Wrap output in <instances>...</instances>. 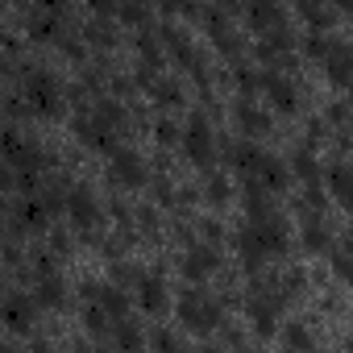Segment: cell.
Listing matches in <instances>:
<instances>
[{
  "label": "cell",
  "instance_id": "1",
  "mask_svg": "<svg viewBox=\"0 0 353 353\" xmlns=\"http://www.w3.org/2000/svg\"><path fill=\"white\" fill-rule=\"evenodd\" d=\"M117 121H121V108H117V104H100L92 117L79 121V137H83L88 145H96V150H112V129H117Z\"/></svg>",
  "mask_w": 353,
  "mask_h": 353
},
{
  "label": "cell",
  "instance_id": "2",
  "mask_svg": "<svg viewBox=\"0 0 353 353\" xmlns=\"http://www.w3.org/2000/svg\"><path fill=\"white\" fill-rule=\"evenodd\" d=\"M179 320L188 328H196V332H208V328L221 324V307H216V299H204V295L192 291V295L179 299Z\"/></svg>",
  "mask_w": 353,
  "mask_h": 353
},
{
  "label": "cell",
  "instance_id": "3",
  "mask_svg": "<svg viewBox=\"0 0 353 353\" xmlns=\"http://www.w3.org/2000/svg\"><path fill=\"white\" fill-rule=\"evenodd\" d=\"M183 150H188V158H192V162H200V166H208V162H212V129H208V121H204V117H192V121H188Z\"/></svg>",
  "mask_w": 353,
  "mask_h": 353
},
{
  "label": "cell",
  "instance_id": "4",
  "mask_svg": "<svg viewBox=\"0 0 353 353\" xmlns=\"http://www.w3.org/2000/svg\"><path fill=\"white\" fill-rule=\"evenodd\" d=\"M112 179H117L121 188L145 183V162H141L133 150H112Z\"/></svg>",
  "mask_w": 353,
  "mask_h": 353
},
{
  "label": "cell",
  "instance_id": "5",
  "mask_svg": "<svg viewBox=\"0 0 353 353\" xmlns=\"http://www.w3.org/2000/svg\"><path fill=\"white\" fill-rule=\"evenodd\" d=\"M324 71L336 83H353V46L349 42H332V50L324 59Z\"/></svg>",
  "mask_w": 353,
  "mask_h": 353
},
{
  "label": "cell",
  "instance_id": "6",
  "mask_svg": "<svg viewBox=\"0 0 353 353\" xmlns=\"http://www.w3.org/2000/svg\"><path fill=\"white\" fill-rule=\"evenodd\" d=\"M30 100H34V104H38V112H46V117H50V112H59V83H54L50 75H42V71H38V75H30Z\"/></svg>",
  "mask_w": 353,
  "mask_h": 353
},
{
  "label": "cell",
  "instance_id": "7",
  "mask_svg": "<svg viewBox=\"0 0 353 353\" xmlns=\"http://www.w3.org/2000/svg\"><path fill=\"white\" fill-rule=\"evenodd\" d=\"M67 212H71V221L79 225V229H92L96 225V200H92V192H75L71 200H67Z\"/></svg>",
  "mask_w": 353,
  "mask_h": 353
},
{
  "label": "cell",
  "instance_id": "8",
  "mask_svg": "<svg viewBox=\"0 0 353 353\" xmlns=\"http://www.w3.org/2000/svg\"><path fill=\"white\" fill-rule=\"evenodd\" d=\"M137 299H141L145 312H162V303H166V287H162V279L141 274V279H137Z\"/></svg>",
  "mask_w": 353,
  "mask_h": 353
},
{
  "label": "cell",
  "instance_id": "9",
  "mask_svg": "<svg viewBox=\"0 0 353 353\" xmlns=\"http://www.w3.org/2000/svg\"><path fill=\"white\" fill-rule=\"evenodd\" d=\"M262 88H266V96L274 100V108H279V112H291V108H295V88H291L283 75H266V79H262Z\"/></svg>",
  "mask_w": 353,
  "mask_h": 353
},
{
  "label": "cell",
  "instance_id": "10",
  "mask_svg": "<svg viewBox=\"0 0 353 353\" xmlns=\"http://www.w3.org/2000/svg\"><path fill=\"white\" fill-rule=\"evenodd\" d=\"M212 270H216V254H212L208 245H204V250H200V245L188 250V258H183V274H188V279H204V274H212Z\"/></svg>",
  "mask_w": 353,
  "mask_h": 353
},
{
  "label": "cell",
  "instance_id": "11",
  "mask_svg": "<svg viewBox=\"0 0 353 353\" xmlns=\"http://www.w3.org/2000/svg\"><path fill=\"white\" fill-rule=\"evenodd\" d=\"M92 299H96V307H104L112 316H125V307H129V299L117 287H92Z\"/></svg>",
  "mask_w": 353,
  "mask_h": 353
},
{
  "label": "cell",
  "instance_id": "12",
  "mask_svg": "<svg viewBox=\"0 0 353 353\" xmlns=\"http://www.w3.org/2000/svg\"><path fill=\"white\" fill-rule=\"evenodd\" d=\"M328 183H332L336 200L353 212V170H332V174H328Z\"/></svg>",
  "mask_w": 353,
  "mask_h": 353
},
{
  "label": "cell",
  "instance_id": "13",
  "mask_svg": "<svg viewBox=\"0 0 353 353\" xmlns=\"http://www.w3.org/2000/svg\"><path fill=\"white\" fill-rule=\"evenodd\" d=\"M250 316H254V328L266 336V332H274V303H254L250 307Z\"/></svg>",
  "mask_w": 353,
  "mask_h": 353
},
{
  "label": "cell",
  "instance_id": "14",
  "mask_svg": "<svg viewBox=\"0 0 353 353\" xmlns=\"http://www.w3.org/2000/svg\"><path fill=\"white\" fill-rule=\"evenodd\" d=\"M38 299H42V303H59V299H63V283H59V279H42Z\"/></svg>",
  "mask_w": 353,
  "mask_h": 353
},
{
  "label": "cell",
  "instance_id": "15",
  "mask_svg": "<svg viewBox=\"0 0 353 353\" xmlns=\"http://www.w3.org/2000/svg\"><path fill=\"white\" fill-rule=\"evenodd\" d=\"M287 345H291V349H312V336H307V328L291 324V328H287Z\"/></svg>",
  "mask_w": 353,
  "mask_h": 353
},
{
  "label": "cell",
  "instance_id": "16",
  "mask_svg": "<svg viewBox=\"0 0 353 353\" xmlns=\"http://www.w3.org/2000/svg\"><path fill=\"white\" fill-rule=\"evenodd\" d=\"M274 17H279L274 5H254V9H250V21H254V26H266V21H274Z\"/></svg>",
  "mask_w": 353,
  "mask_h": 353
},
{
  "label": "cell",
  "instance_id": "17",
  "mask_svg": "<svg viewBox=\"0 0 353 353\" xmlns=\"http://www.w3.org/2000/svg\"><path fill=\"white\" fill-rule=\"evenodd\" d=\"M117 341H121V349H125V353H129V349L137 353V345H141V336H137V328H129V324L121 328V336H117Z\"/></svg>",
  "mask_w": 353,
  "mask_h": 353
},
{
  "label": "cell",
  "instance_id": "18",
  "mask_svg": "<svg viewBox=\"0 0 353 353\" xmlns=\"http://www.w3.org/2000/svg\"><path fill=\"white\" fill-rule=\"evenodd\" d=\"M241 121H245V125H250V129H258V125H262V121H266V117H262V112H254V108H250V104H241Z\"/></svg>",
  "mask_w": 353,
  "mask_h": 353
},
{
  "label": "cell",
  "instance_id": "19",
  "mask_svg": "<svg viewBox=\"0 0 353 353\" xmlns=\"http://www.w3.org/2000/svg\"><path fill=\"white\" fill-rule=\"evenodd\" d=\"M307 245H312V250H324V229H320V225L307 229Z\"/></svg>",
  "mask_w": 353,
  "mask_h": 353
},
{
  "label": "cell",
  "instance_id": "20",
  "mask_svg": "<svg viewBox=\"0 0 353 353\" xmlns=\"http://www.w3.org/2000/svg\"><path fill=\"white\" fill-rule=\"evenodd\" d=\"M158 353H179V345H174V336L158 332Z\"/></svg>",
  "mask_w": 353,
  "mask_h": 353
},
{
  "label": "cell",
  "instance_id": "21",
  "mask_svg": "<svg viewBox=\"0 0 353 353\" xmlns=\"http://www.w3.org/2000/svg\"><path fill=\"white\" fill-rule=\"evenodd\" d=\"M34 353H50V349H46V345H38V349H34Z\"/></svg>",
  "mask_w": 353,
  "mask_h": 353
},
{
  "label": "cell",
  "instance_id": "22",
  "mask_svg": "<svg viewBox=\"0 0 353 353\" xmlns=\"http://www.w3.org/2000/svg\"><path fill=\"white\" fill-rule=\"evenodd\" d=\"M200 353H216V349H200Z\"/></svg>",
  "mask_w": 353,
  "mask_h": 353
},
{
  "label": "cell",
  "instance_id": "23",
  "mask_svg": "<svg viewBox=\"0 0 353 353\" xmlns=\"http://www.w3.org/2000/svg\"><path fill=\"white\" fill-rule=\"evenodd\" d=\"M349 353H353V341H349Z\"/></svg>",
  "mask_w": 353,
  "mask_h": 353
},
{
  "label": "cell",
  "instance_id": "24",
  "mask_svg": "<svg viewBox=\"0 0 353 353\" xmlns=\"http://www.w3.org/2000/svg\"><path fill=\"white\" fill-rule=\"evenodd\" d=\"M349 92H353V83H349Z\"/></svg>",
  "mask_w": 353,
  "mask_h": 353
}]
</instances>
